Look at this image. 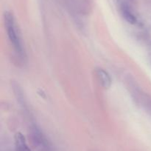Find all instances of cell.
<instances>
[{
    "instance_id": "277c9868",
    "label": "cell",
    "mask_w": 151,
    "mask_h": 151,
    "mask_svg": "<svg viewBox=\"0 0 151 151\" xmlns=\"http://www.w3.org/2000/svg\"><path fill=\"white\" fill-rule=\"evenodd\" d=\"M97 74L101 85L105 88H109L111 85L112 81L109 73L105 70L104 69L99 68L97 70Z\"/></svg>"
},
{
    "instance_id": "5b68a950",
    "label": "cell",
    "mask_w": 151,
    "mask_h": 151,
    "mask_svg": "<svg viewBox=\"0 0 151 151\" xmlns=\"http://www.w3.org/2000/svg\"><path fill=\"white\" fill-rule=\"evenodd\" d=\"M122 12L125 19H126L128 22L133 24L135 23V22H137V18L135 17V16H134V13H132V11L128 8V7H127V6L125 5H122Z\"/></svg>"
},
{
    "instance_id": "6da1fadb",
    "label": "cell",
    "mask_w": 151,
    "mask_h": 151,
    "mask_svg": "<svg viewBox=\"0 0 151 151\" xmlns=\"http://www.w3.org/2000/svg\"><path fill=\"white\" fill-rule=\"evenodd\" d=\"M4 22H5L7 36L10 39V41L11 42L16 53L22 57L24 56V51L22 46L20 35H19L17 26L16 25V22H15V19L13 17V15L10 12L7 11L4 13Z\"/></svg>"
},
{
    "instance_id": "3957f363",
    "label": "cell",
    "mask_w": 151,
    "mask_h": 151,
    "mask_svg": "<svg viewBox=\"0 0 151 151\" xmlns=\"http://www.w3.org/2000/svg\"><path fill=\"white\" fill-rule=\"evenodd\" d=\"M15 150L32 151L27 143L24 136L21 133H17L15 136Z\"/></svg>"
},
{
    "instance_id": "7a4b0ae2",
    "label": "cell",
    "mask_w": 151,
    "mask_h": 151,
    "mask_svg": "<svg viewBox=\"0 0 151 151\" xmlns=\"http://www.w3.org/2000/svg\"><path fill=\"white\" fill-rule=\"evenodd\" d=\"M31 136H32V142L38 150L52 151V148L48 139L43 134L42 132L36 127H34L32 129Z\"/></svg>"
}]
</instances>
